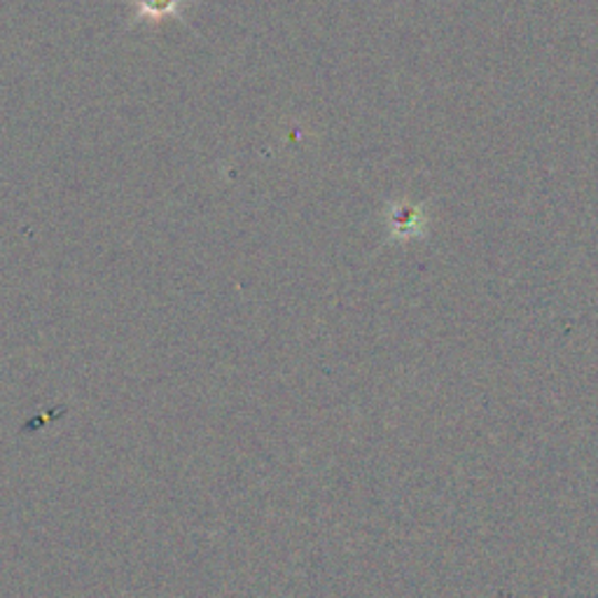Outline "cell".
<instances>
[{
	"label": "cell",
	"mask_w": 598,
	"mask_h": 598,
	"mask_svg": "<svg viewBox=\"0 0 598 598\" xmlns=\"http://www.w3.org/2000/svg\"><path fill=\"white\" fill-rule=\"evenodd\" d=\"M183 0H134V10L138 19H164L178 14Z\"/></svg>",
	"instance_id": "cell-1"
}]
</instances>
